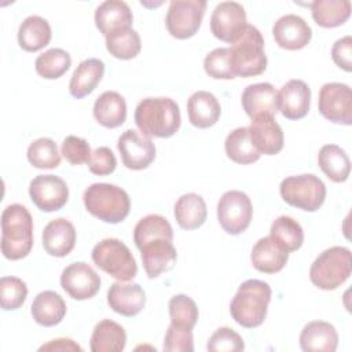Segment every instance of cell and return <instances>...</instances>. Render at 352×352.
Returning a JSON list of instances; mask_svg holds the SVG:
<instances>
[{"label": "cell", "instance_id": "83f0119b", "mask_svg": "<svg viewBox=\"0 0 352 352\" xmlns=\"http://www.w3.org/2000/svg\"><path fill=\"white\" fill-rule=\"evenodd\" d=\"M95 120L106 128H118L126 120V103L116 91H106L94 103Z\"/></svg>", "mask_w": 352, "mask_h": 352}, {"label": "cell", "instance_id": "ba28073f", "mask_svg": "<svg viewBox=\"0 0 352 352\" xmlns=\"http://www.w3.org/2000/svg\"><path fill=\"white\" fill-rule=\"evenodd\" d=\"M282 199L294 208L315 212L326 198L324 183L312 173L289 176L282 180L279 186Z\"/></svg>", "mask_w": 352, "mask_h": 352}, {"label": "cell", "instance_id": "f35d334b", "mask_svg": "<svg viewBox=\"0 0 352 352\" xmlns=\"http://www.w3.org/2000/svg\"><path fill=\"white\" fill-rule=\"evenodd\" d=\"M28 161L38 169H54L60 164V153L50 138H38L28 147Z\"/></svg>", "mask_w": 352, "mask_h": 352}, {"label": "cell", "instance_id": "9a60e30c", "mask_svg": "<svg viewBox=\"0 0 352 352\" xmlns=\"http://www.w3.org/2000/svg\"><path fill=\"white\" fill-rule=\"evenodd\" d=\"M122 164L132 170L146 169L155 158L153 140L135 129H126L117 142Z\"/></svg>", "mask_w": 352, "mask_h": 352}, {"label": "cell", "instance_id": "ee69618b", "mask_svg": "<svg viewBox=\"0 0 352 352\" xmlns=\"http://www.w3.org/2000/svg\"><path fill=\"white\" fill-rule=\"evenodd\" d=\"M206 348L212 352H239L245 349V342L235 330L220 327L210 336Z\"/></svg>", "mask_w": 352, "mask_h": 352}, {"label": "cell", "instance_id": "8992f818", "mask_svg": "<svg viewBox=\"0 0 352 352\" xmlns=\"http://www.w3.org/2000/svg\"><path fill=\"white\" fill-rule=\"evenodd\" d=\"M351 250L344 246H331L315 258L309 268V279L322 290H334L351 276Z\"/></svg>", "mask_w": 352, "mask_h": 352}, {"label": "cell", "instance_id": "cb8c5ba5", "mask_svg": "<svg viewBox=\"0 0 352 352\" xmlns=\"http://www.w3.org/2000/svg\"><path fill=\"white\" fill-rule=\"evenodd\" d=\"M338 345V334L333 324L324 320L307 323L300 334V346L304 352H334Z\"/></svg>", "mask_w": 352, "mask_h": 352}, {"label": "cell", "instance_id": "f1b7e54d", "mask_svg": "<svg viewBox=\"0 0 352 352\" xmlns=\"http://www.w3.org/2000/svg\"><path fill=\"white\" fill-rule=\"evenodd\" d=\"M30 312L36 323L51 327L60 323L65 318L66 302L58 293L52 290H44L34 297Z\"/></svg>", "mask_w": 352, "mask_h": 352}, {"label": "cell", "instance_id": "74e56055", "mask_svg": "<svg viewBox=\"0 0 352 352\" xmlns=\"http://www.w3.org/2000/svg\"><path fill=\"white\" fill-rule=\"evenodd\" d=\"M72 58L67 51L62 48H51L34 60V69L38 76L47 80H56L62 77L70 67Z\"/></svg>", "mask_w": 352, "mask_h": 352}, {"label": "cell", "instance_id": "8d00e7d4", "mask_svg": "<svg viewBox=\"0 0 352 352\" xmlns=\"http://www.w3.org/2000/svg\"><path fill=\"white\" fill-rule=\"evenodd\" d=\"M173 241V230L169 221L161 214H147L138 221L133 230V241L138 249L153 239Z\"/></svg>", "mask_w": 352, "mask_h": 352}, {"label": "cell", "instance_id": "5bb4252c", "mask_svg": "<svg viewBox=\"0 0 352 352\" xmlns=\"http://www.w3.org/2000/svg\"><path fill=\"white\" fill-rule=\"evenodd\" d=\"M60 286L73 300L82 301L92 298L99 292L100 278L89 264L77 261L62 271Z\"/></svg>", "mask_w": 352, "mask_h": 352}, {"label": "cell", "instance_id": "ac0fdd59", "mask_svg": "<svg viewBox=\"0 0 352 352\" xmlns=\"http://www.w3.org/2000/svg\"><path fill=\"white\" fill-rule=\"evenodd\" d=\"M249 138L260 154L275 155L283 148V131L272 116H258L248 126Z\"/></svg>", "mask_w": 352, "mask_h": 352}, {"label": "cell", "instance_id": "4fadbf2b", "mask_svg": "<svg viewBox=\"0 0 352 352\" xmlns=\"http://www.w3.org/2000/svg\"><path fill=\"white\" fill-rule=\"evenodd\" d=\"M32 202L43 212L62 209L69 199V188L63 179L55 175H38L29 184Z\"/></svg>", "mask_w": 352, "mask_h": 352}, {"label": "cell", "instance_id": "5b68a950", "mask_svg": "<svg viewBox=\"0 0 352 352\" xmlns=\"http://www.w3.org/2000/svg\"><path fill=\"white\" fill-rule=\"evenodd\" d=\"M228 51L235 77H254L267 67L264 38L261 32L253 25L245 28L241 37L231 44Z\"/></svg>", "mask_w": 352, "mask_h": 352}, {"label": "cell", "instance_id": "d4e9b609", "mask_svg": "<svg viewBox=\"0 0 352 352\" xmlns=\"http://www.w3.org/2000/svg\"><path fill=\"white\" fill-rule=\"evenodd\" d=\"M250 260L257 271L264 274H276L286 265L289 253L271 236H264L254 243L250 253Z\"/></svg>", "mask_w": 352, "mask_h": 352}, {"label": "cell", "instance_id": "c3c4849f", "mask_svg": "<svg viewBox=\"0 0 352 352\" xmlns=\"http://www.w3.org/2000/svg\"><path fill=\"white\" fill-rule=\"evenodd\" d=\"M331 58L334 63L345 70L351 72L352 70V37L351 36H344L338 38L331 48Z\"/></svg>", "mask_w": 352, "mask_h": 352}, {"label": "cell", "instance_id": "e575fe53", "mask_svg": "<svg viewBox=\"0 0 352 352\" xmlns=\"http://www.w3.org/2000/svg\"><path fill=\"white\" fill-rule=\"evenodd\" d=\"M224 150L227 157L241 165L253 164L260 158V153L254 148L248 126H241L230 132L224 142Z\"/></svg>", "mask_w": 352, "mask_h": 352}, {"label": "cell", "instance_id": "ffe728a7", "mask_svg": "<svg viewBox=\"0 0 352 352\" xmlns=\"http://www.w3.org/2000/svg\"><path fill=\"white\" fill-rule=\"evenodd\" d=\"M140 256L143 261V268L148 278H157L162 272H166L173 268L176 264L177 253L172 243L168 239H153L143 245L140 249Z\"/></svg>", "mask_w": 352, "mask_h": 352}, {"label": "cell", "instance_id": "7dc6e473", "mask_svg": "<svg viewBox=\"0 0 352 352\" xmlns=\"http://www.w3.org/2000/svg\"><path fill=\"white\" fill-rule=\"evenodd\" d=\"M87 165H88V169L94 175L106 176V175H110L116 170L117 160H116V155L113 154V151L109 147L102 146V147H98L92 151L89 160L87 161Z\"/></svg>", "mask_w": 352, "mask_h": 352}, {"label": "cell", "instance_id": "7a4b0ae2", "mask_svg": "<svg viewBox=\"0 0 352 352\" xmlns=\"http://www.w3.org/2000/svg\"><path fill=\"white\" fill-rule=\"evenodd\" d=\"M33 248V219L21 204L8 205L1 213V253L8 260L26 257Z\"/></svg>", "mask_w": 352, "mask_h": 352}, {"label": "cell", "instance_id": "d590c367", "mask_svg": "<svg viewBox=\"0 0 352 352\" xmlns=\"http://www.w3.org/2000/svg\"><path fill=\"white\" fill-rule=\"evenodd\" d=\"M270 236L287 253L296 252L304 242V231L297 220L290 216H279L271 224Z\"/></svg>", "mask_w": 352, "mask_h": 352}, {"label": "cell", "instance_id": "277c9868", "mask_svg": "<svg viewBox=\"0 0 352 352\" xmlns=\"http://www.w3.org/2000/svg\"><path fill=\"white\" fill-rule=\"evenodd\" d=\"M84 205L88 213L104 223L122 221L131 209V199L125 190L110 183H94L84 191Z\"/></svg>", "mask_w": 352, "mask_h": 352}, {"label": "cell", "instance_id": "681fc988", "mask_svg": "<svg viewBox=\"0 0 352 352\" xmlns=\"http://www.w3.org/2000/svg\"><path fill=\"white\" fill-rule=\"evenodd\" d=\"M38 351H82V348L70 338H55L41 345Z\"/></svg>", "mask_w": 352, "mask_h": 352}, {"label": "cell", "instance_id": "7c38bea8", "mask_svg": "<svg viewBox=\"0 0 352 352\" xmlns=\"http://www.w3.org/2000/svg\"><path fill=\"white\" fill-rule=\"evenodd\" d=\"M246 26V11L236 1L219 3L210 15V30L224 43H235Z\"/></svg>", "mask_w": 352, "mask_h": 352}, {"label": "cell", "instance_id": "d6a6232c", "mask_svg": "<svg viewBox=\"0 0 352 352\" xmlns=\"http://www.w3.org/2000/svg\"><path fill=\"white\" fill-rule=\"evenodd\" d=\"M318 164L322 172L336 183L345 182L351 173V161L337 144H324L319 150Z\"/></svg>", "mask_w": 352, "mask_h": 352}, {"label": "cell", "instance_id": "1f68e13d", "mask_svg": "<svg viewBox=\"0 0 352 352\" xmlns=\"http://www.w3.org/2000/svg\"><path fill=\"white\" fill-rule=\"evenodd\" d=\"M126 344V333L121 324L111 319L100 320L91 336L92 352H121Z\"/></svg>", "mask_w": 352, "mask_h": 352}, {"label": "cell", "instance_id": "603a6c76", "mask_svg": "<svg viewBox=\"0 0 352 352\" xmlns=\"http://www.w3.org/2000/svg\"><path fill=\"white\" fill-rule=\"evenodd\" d=\"M41 238L43 248L50 256L65 257L74 249L76 228L69 220L59 217L44 227Z\"/></svg>", "mask_w": 352, "mask_h": 352}, {"label": "cell", "instance_id": "30bf717a", "mask_svg": "<svg viewBox=\"0 0 352 352\" xmlns=\"http://www.w3.org/2000/svg\"><path fill=\"white\" fill-rule=\"evenodd\" d=\"M253 216L250 198L238 190H230L217 202V220L221 228L230 235L243 232Z\"/></svg>", "mask_w": 352, "mask_h": 352}, {"label": "cell", "instance_id": "b9f144b4", "mask_svg": "<svg viewBox=\"0 0 352 352\" xmlns=\"http://www.w3.org/2000/svg\"><path fill=\"white\" fill-rule=\"evenodd\" d=\"M28 297L26 283L16 276L0 279V304L4 311H14L23 305Z\"/></svg>", "mask_w": 352, "mask_h": 352}, {"label": "cell", "instance_id": "52a82bcc", "mask_svg": "<svg viewBox=\"0 0 352 352\" xmlns=\"http://www.w3.org/2000/svg\"><path fill=\"white\" fill-rule=\"evenodd\" d=\"M92 261L120 282H129L138 274V265L129 248L116 238H106L92 249Z\"/></svg>", "mask_w": 352, "mask_h": 352}, {"label": "cell", "instance_id": "484cf974", "mask_svg": "<svg viewBox=\"0 0 352 352\" xmlns=\"http://www.w3.org/2000/svg\"><path fill=\"white\" fill-rule=\"evenodd\" d=\"M188 121L199 128L205 129L213 126L221 114V107L216 96L208 91L194 92L187 102Z\"/></svg>", "mask_w": 352, "mask_h": 352}, {"label": "cell", "instance_id": "60d3db41", "mask_svg": "<svg viewBox=\"0 0 352 352\" xmlns=\"http://www.w3.org/2000/svg\"><path fill=\"white\" fill-rule=\"evenodd\" d=\"M106 48L110 52V55H113L117 59H132L142 50L140 36L136 30L129 29L126 32L106 37Z\"/></svg>", "mask_w": 352, "mask_h": 352}, {"label": "cell", "instance_id": "6da1fadb", "mask_svg": "<svg viewBox=\"0 0 352 352\" xmlns=\"http://www.w3.org/2000/svg\"><path fill=\"white\" fill-rule=\"evenodd\" d=\"M135 122L147 138H170L182 122L177 103L170 98H146L135 109Z\"/></svg>", "mask_w": 352, "mask_h": 352}, {"label": "cell", "instance_id": "f546056e", "mask_svg": "<svg viewBox=\"0 0 352 352\" xmlns=\"http://www.w3.org/2000/svg\"><path fill=\"white\" fill-rule=\"evenodd\" d=\"M52 30L47 19L38 15H30L19 25L18 44L28 52H36L50 44Z\"/></svg>", "mask_w": 352, "mask_h": 352}, {"label": "cell", "instance_id": "836d02e7", "mask_svg": "<svg viewBox=\"0 0 352 352\" xmlns=\"http://www.w3.org/2000/svg\"><path fill=\"white\" fill-rule=\"evenodd\" d=\"M309 6L314 21L322 28H337L351 15L349 0H316Z\"/></svg>", "mask_w": 352, "mask_h": 352}, {"label": "cell", "instance_id": "4316f807", "mask_svg": "<svg viewBox=\"0 0 352 352\" xmlns=\"http://www.w3.org/2000/svg\"><path fill=\"white\" fill-rule=\"evenodd\" d=\"M104 74V63L98 58H88L82 60L76 70L69 82L70 95L76 99H81L89 95L96 85L100 82Z\"/></svg>", "mask_w": 352, "mask_h": 352}, {"label": "cell", "instance_id": "7402d4cb", "mask_svg": "<svg viewBox=\"0 0 352 352\" xmlns=\"http://www.w3.org/2000/svg\"><path fill=\"white\" fill-rule=\"evenodd\" d=\"M107 302L114 312L131 318L144 308L146 294L138 283H122L118 280L107 290Z\"/></svg>", "mask_w": 352, "mask_h": 352}, {"label": "cell", "instance_id": "ab89813d", "mask_svg": "<svg viewBox=\"0 0 352 352\" xmlns=\"http://www.w3.org/2000/svg\"><path fill=\"white\" fill-rule=\"evenodd\" d=\"M170 324L180 329H191L198 320V307L195 301L186 294H176L169 300Z\"/></svg>", "mask_w": 352, "mask_h": 352}, {"label": "cell", "instance_id": "bcb514c9", "mask_svg": "<svg viewBox=\"0 0 352 352\" xmlns=\"http://www.w3.org/2000/svg\"><path fill=\"white\" fill-rule=\"evenodd\" d=\"M164 351L166 352H192L194 351V338L191 329H180L173 324H169L165 338H164Z\"/></svg>", "mask_w": 352, "mask_h": 352}, {"label": "cell", "instance_id": "9c48e42d", "mask_svg": "<svg viewBox=\"0 0 352 352\" xmlns=\"http://www.w3.org/2000/svg\"><path fill=\"white\" fill-rule=\"evenodd\" d=\"M205 10V0H172L165 18L169 34L179 40L192 37L201 28Z\"/></svg>", "mask_w": 352, "mask_h": 352}, {"label": "cell", "instance_id": "7bdbcfd3", "mask_svg": "<svg viewBox=\"0 0 352 352\" xmlns=\"http://www.w3.org/2000/svg\"><path fill=\"white\" fill-rule=\"evenodd\" d=\"M204 69L206 74L216 80H231L235 77L228 48H214L204 59Z\"/></svg>", "mask_w": 352, "mask_h": 352}, {"label": "cell", "instance_id": "d6986e66", "mask_svg": "<svg viewBox=\"0 0 352 352\" xmlns=\"http://www.w3.org/2000/svg\"><path fill=\"white\" fill-rule=\"evenodd\" d=\"M242 107L253 120L258 116H275L279 110L278 91L270 82L250 84L242 92Z\"/></svg>", "mask_w": 352, "mask_h": 352}, {"label": "cell", "instance_id": "8fae6325", "mask_svg": "<svg viewBox=\"0 0 352 352\" xmlns=\"http://www.w3.org/2000/svg\"><path fill=\"white\" fill-rule=\"evenodd\" d=\"M318 107L320 114L336 124H352V92L342 82H327L319 91Z\"/></svg>", "mask_w": 352, "mask_h": 352}, {"label": "cell", "instance_id": "44dd1931", "mask_svg": "<svg viewBox=\"0 0 352 352\" xmlns=\"http://www.w3.org/2000/svg\"><path fill=\"white\" fill-rule=\"evenodd\" d=\"M278 102L283 117L300 120L309 111L311 88L302 80H290L279 89Z\"/></svg>", "mask_w": 352, "mask_h": 352}, {"label": "cell", "instance_id": "f6af8a7d", "mask_svg": "<svg viewBox=\"0 0 352 352\" xmlns=\"http://www.w3.org/2000/svg\"><path fill=\"white\" fill-rule=\"evenodd\" d=\"M60 154L72 165H81L87 162L92 154L89 143L78 136H66L60 146Z\"/></svg>", "mask_w": 352, "mask_h": 352}, {"label": "cell", "instance_id": "e0dca14e", "mask_svg": "<svg viewBox=\"0 0 352 352\" xmlns=\"http://www.w3.org/2000/svg\"><path fill=\"white\" fill-rule=\"evenodd\" d=\"M133 15L129 6L121 0H107L95 11V25L104 37L132 29Z\"/></svg>", "mask_w": 352, "mask_h": 352}, {"label": "cell", "instance_id": "4dcf8cb0", "mask_svg": "<svg viewBox=\"0 0 352 352\" xmlns=\"http://www.w3.org/2000/svg\"><path fill=\"white\" fill-rule=\"evenodd\" d=\"M173 214L183 230H197L206 221L208 209L201 195L187 192L176 201Z\"/></svg>", "mask_w": 352, "mask_h": 352}, {"label": "cell", "instance_id": "3957f363", "mask_svg": "<svg viewBox=\"0 0 352 352\" xmlns=\"http://www.w3.org/2000/svg\"><path fill=\"white\" fill-rule=\"evenodd\" d=\"M271 286L258 279H248L238 287L230 304L232 319L246 329L260 326L265 316L271 301Z\"/></svg>", "mask_w": 352, "mask_h": 352}, {"label": "cell", "instance_id": "2e32d148", "mask_svg": "<svg viewBox=\"0 0 352 352\" xmlns=\"http://www.w3.org/2000/svg\"><path fill=\"white\" fill-rule=\"evenodd\" d=\"M272 34L280 48L297 51L308 45L312 37V29L301 16L286 14L274 23Z\"/></svg>", "mask_w": 352, "mask_h": 352}]
</instances>
